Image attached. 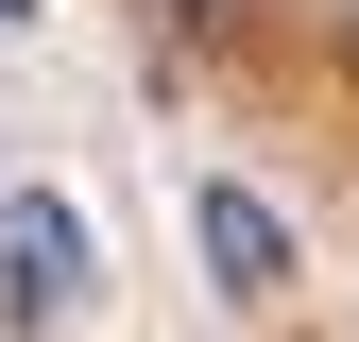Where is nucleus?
<instances>
[{"mask_svg":"<svg viewBox=\"0 0 359 342\" xmlns=\"http://www.w3.org/2000/svg\"><path fill=\"white\" fill-rule=\"evenodd\" d=\"M86 308V205L69 189H18V205H0V325H69Z\"/></svg>","mask_w":359,"mask_h":342,"instance_id":"f257e3e1","label":"nucleus"},{"mask_svg":"<svg viewBox=\"0 0 359 342\" xmlns=\"http://www.w3.org/2000/svg\"><path fill=\"white\" fill-rule=\"evenodd\" d=\"M189 240H205L222 308H274V291H291V223H274V205L240 189V171H205V189H189Z\"/></svg>","mask_w":359,"mask_h":342,"instance_id":"f03ea898","label":"nucleus"},{"mask_svg":"<svg viewBox=\"0 0 359 342\" xmlns=\"http://www.w3.org/2000/svg\"><path fill=\"white\" fill-rule=\"evenodd\" d=\"M171 18H189V34H222V18H240V0H171Z\"/></svg>","mask_w":359,"mask_h":342,"instance_id":"7ed1b4c3","label":"nucleus"},{"mask_svg":"<svg viewBox=\"0 0 359 342\" xmlns=\"http://www.w3.org/2000/svg\"><path fill=\"white\" fill-rule=\"evenodd\" d=\"M0 18H34V0H0Z\"/></svg>","mask_w":359,"mask_h":342,"instance_id":"20e7f679","label":"nucleus"}]
</instances>
